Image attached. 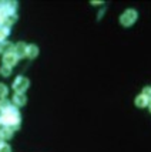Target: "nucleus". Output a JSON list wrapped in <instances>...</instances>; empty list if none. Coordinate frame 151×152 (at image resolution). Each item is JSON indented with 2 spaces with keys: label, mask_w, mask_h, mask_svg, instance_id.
<instances>
[{
  "label": "nucleus",
  "mask_w": 151,
  "mask_h": 152,
  "mask_svg": "<svg viewBox=\"0 0 151 152\" xmlns=\"http://www.w3.org/2000/svg\"><path fill=\"white\" fill-rule=\"evenodd\" d=\"M148 102H150V99L145 98L143 94H140L138 97H136V105L138 108H145V107H148Z\"/></svg>",
  "instance_id": "nucleus-8"
},
{
  "label": "nucleus",
  "mask_w": 151,
  "mask_h": 152,
  "mask_svg": "<svg viewBox=\"0 0 151 152\" xmlns=\"http://www.w3.org/2000/svg\"><path fill=\"white\" fill-rule=\"evenodd\" d=\"M143 95H144L145 98H148V99H151V87H144L143 88Z\"/></svg>",
  "instance_id": "nucleus-16"
},
{
  "label": "nucleus",
  "mask_w": 151,
  "mask_h": 152,
  "mask_svg": "<svg viewBox=\"0 0 151 152\" xmlns=\"http://www.w3.org/2000/svg\"><path fill=\"white\" fill-rule=\"evenodd\" d=\"M7 94H9V87L3 83H0V99L1 98H6Z\"/></svg>",
  "instance_id": "nucleus-14"
},
{
  "label": "nucleus",
  "mask_w": 151,
  "mask_h": 152,
  "mask_svg": "<svg viewBox=\"0 0 151 152\" xmlns=\"http://www.w3.org/2000/svg\"><path fill=\"white\" fill-rule=\"evenodd\" d=\"M0 125H3V124H1V118H0Z\"/></svg>",
  "instance_id": "nucleus-21"
},
{
  "label": "nucleus",
  "mask_w": 151,
  "mask_h": 152,
  "mask_svg": "<svg viewBox=\"0 0 151 152\" xmlns=\"http://www.w3.org/2000/svg\"><path fill=\"white\" fill-rule=\"evenodd\" d=\"M3 26H6V23H4V19L0 16V27H3Z\"/></svg>",
  "instance_id": "nucleus-18"
},
{
  "label": "nucleus",
  "mask_w": 151,
  "mask_h": 152,
  "mask_svg": "<svg viewBox=\"0 0 151 152\" xmlns=\"http://www.w3.org/2000/svg\"><path fill=\"white\" fill-rule=\"evenodd\" d=\"M137 19H138L137 10H134V9H127L124 13L120 16V23H121V26L130 27L137 21Z\"/></svg>",
  "instance_id": "nucleus-2"
},
{
  "label": "nucleus",
  "mask_w": 151,
  "mask_h": 152,
  "mask_svg": "<svg viewBox=\"0 0 151 152\" xmlns=\"http://www.w3.org/2000/svg\"><path fill=\"white\" fill-rule=\"evenodd\" d=\"M0 118H1V124L4 128H10L12 131H17L20 128V113L17 110V107L12 105L10 108H7L6 111L0 114Z\"/></svg>",
  "instance_id": "nucleus-1"
},
{
  "label": "nucleus",
  "mask_w": 151,
  "mask_h": 152,
  "mask_svg": "<svg viewBox=\"0 0 151 152\" xmlns=\"http://www.w3.org/2000/svg\"><path fill=\"white\" fill-rule=\"evenodd\" d=\"M3 144V138H1V134H0V145Z\"/></svg>",
  "instance_id": "nucleus-19"
},
{
  "label": "nucleus",
  "mask_w": 151,
  "mask_h": 152,
  "mask_svg": "<svg viewBox=\"0 0 151 152\" xmlns=\"http://www.w3.org/2000/svg\"><path fill=\"white\" fill-rule=\"evenodd\" d=\"M0 74H1L3 77H9V75L12 74V67L1 66V67H0Z\"/></svg>",
  "instance_id": "nucleus-15"
},
{
  "label": "nucleus",
  "mask_w": 151,
  "mask_h": 152,
  "mask_svg": "<svg viewBox=\"0 0 151 152\" xmlns=\"http://www.w3.org/2000/svg\"><path fill=\"white\" fill-rule=\"evenodd\" d=\"M26 102H27V98L24 94L16 93L13 95V98H12V104L14 107H23V105H26Z\"/></svg>",
  "instance_id": "nucleus-6"
},
{
  "label": "nucleus",
  "mask_w": 151,
  "mask_h": 152,
  "mask_svg": "<svg viewBox=\"0 0 151 152\" xmlns=\"http://www.w3.org/2000/svg\"><path fill=\"white\" fill-rule=\"evenodd\" d=\"M16 20H17V14H10V16H7L6 19H4V23H6V26H12V24H14L16 23Z\"/></svg>",
  "instance_id": "nucleus-13"
},
{
  "label": "nucleus",
  "mask_w": 151,
  "mask_h": 152,
  "mask_svg": "<svg viewBox=\"0 0 151 152\" xmlns=\"http://www.w3.org/2000/svg\"><path fill=\"white\" fill-rule=\"evenodd\" d=\"M0 152H12V146L9 145V144H1L0 145Z\"/></svg>",
  "instance_id": "nucleus-17"
},
{
  "label": "nucleus",
  "mask_w": 151,
  "mask_h": 152,
  "mask_svg": "<svg viewBox=\"0 0 151 152\" xmlns=\"http://www.w3.org/2000/svg\"><path fill=\"white\" fill-rule=\"evenodd\" d=\"M9 34H10V28H9V27L7 26L0 27V43H1V41H6Z\"/></svg>",
  "instance_id": "nucleus-10"
},
{
  "label": "nucleus",
  "mask_w": 151,
  "mask_h": 152,
  "mask_svg": "<svg viewBox=\"0 0 151 152\" xmlns=\"http://www.w3.org/2000/svg\"><path fill=\"white\" fill-rule=\"evenodd\" d=\"M39 56V47L36 44H27V51H26V57L30 60L36 58Z\"/></svg>",
  "instance_id": "nucleus-7"
},
{
  "label": "nucleus",
  "mask_w": 151,
  "mask_h": 152,
  "mask_svg": "<svg viewBox=\"0 0 151 152\" xmlns=\"http://www.w3.org/2000/svg\"><path fill=\"white\" fill-rule=\"evenodd\" d=\"M148 107H150V111H151V99H150V102H148Z\"/></svg>",
  "instance_id": "nucleus-20"
},
{
  "label": "nucleus",
  "mask_w": 151,
  "mask_h": 152,
  "mask_svg": "<svg viewBox=\"0 0 151 152\" xmlns=\"http://www.w3.org/2000/svg\"><path fill=\"white\" fill-rule=\"evenodd\" d=\"M13 132L14 131H12L10 128H1L0 129V134H1V138H3V141H9V139L13 138Z\"/></svg>",
  "instance_id": "nucleus-9"
},
{
  "label": "nucleus",
  "mask_w": 151,
  "mask_h": 152,
  "mask_svg": "<svg viewBox=\"0 0 151 152\" xmlns=\"http://www.w3.org/2000/svg\"><path fill=\"white\" fill-rule=\"evenodd\" d=\"M3 53H12L14 51V44L10 43V41H3Z\"/></svg>",
  "instance_id": "nucleus-12"
},
{
  "label": "nucleus",
  "mask_w": 151,
  "mask_h": 152,
  "mask_svg": "<svg viewBox=\"0 0 151 152\" xmlns=\"http://www.w3.org/2000/svg\"><path fill=\"white\" fill-rule=\"evenodd\" d=\"M26 51H27V44L24 41H19L17 44H14V54H16L19 58L26 57Z\"/></svg>",
  "instance_id": "nucleus-5"
},
{
  "label": "nucleus",
  "mask_w": 151,
  "mask_h": 152,
  "mask_svg": "<svg viewBox=\"0 0 151 152\" xmlns=\"http://www.w3.org/2000/svg\"><path fill=\"white\" fill-rule=\"evenodd\" d=\"M10 107H12V102H10L7 98H1V99H0V113L6 111L7 108H10Z\"/></svg>",
  "instance_id": "nucleus-11"
},
{
  "label": "nucleus",
  "mask_w": 151,
  "mask_h": 152,
  "mask_svg": "<svg viewBox=\"0 0 151 152\" xmlns=\"http://www.w3.org/2000/svg\"><path fill=\"white\" fill-rule=\"evenodd\" d=\"M29 86H30V83H29V80L24 75H17L16 80L13 81V90L16 93L24 94V91H27Z\"/></svg>",
  "instance_id": "nucleus-3"
},
{
  "label": "nucleus",
  "mask_w": 151,
  "mask_h": 152,
  "mask_svg": "<svg viewBox=\"0 0 151 152\" xmlns=\"http://www.w3.org/2000/svg\"><path fill=\"white\" fill-rule=\"evenodd\" d=\"M17 61H19V57L14 54V51L3 54V66L13 67V66H16V64H17Z\"/></svg>",
  "instance_id": "nucleus-4"
}]
</instances>
